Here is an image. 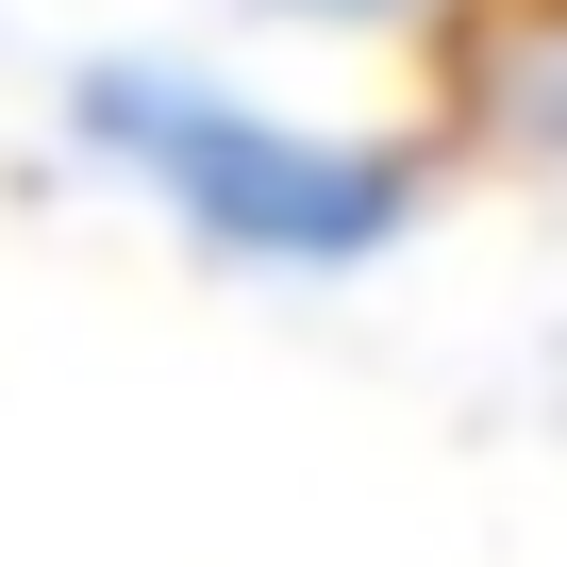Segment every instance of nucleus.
<instances>
[{"label":"nucleus","mask_w":567,"mask_h":567,"mask_svg":"<svg viewBox=\"0 0 567 567\" xmlns=\"http://www.w3.org/2000/svg\"><path fill=\"white\" fill-rule=\"evenodd\" d=\"M51 151L134 200L184 267L217 284H267V301H334V284H384L451 184L434 134H384V117H318L217 51H68L51 68Z\"/></svg>","instance_id":"f257e3e1"},{"label":"nucleus","mask_w":567,"mask_h":567,"mask_svg":"<svg viewBox=\"0 0 567 567\" xmlns=\"http://www.w3.org/2000/svg\"><path fill=\"white\" fill-rule=\"evenodd\" d=\"M434 84H451V151L567 167V0H451Z\"/></svg>","instance_id":"f03ea898"},{"label":"nucleus","mask_w":567,"mask_h":567,"mask_svg":"<svg viewBox=\"0 0 567 567\" xmlns=\"http://www.w3.org/2000/svg\"><path fill=\"white\" fill-rule=\"evenodd\" d=\"M217 18H250V34H284V51H434L451 0H217Z\"/></svg>","instance_id":"7ed1b4c3"}]
</instances>
